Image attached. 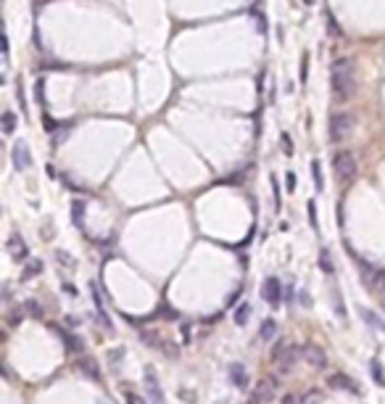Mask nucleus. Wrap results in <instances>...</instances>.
I'll use <instances>...</instances> for the list:
<instances>
[{"instance_id":"obj_1","label":"nucleus","mask_w":385,"mask_h":404,"mask_svg":"<svg viewBox=\"0 0 385 404\" xmlns=\"http://www.w3.org/2000/svg\"><path fill=\"white\" fill-rule=\"evenodd\" d=\"M332 95H335V101L338 103H345V101H351V95H354V90H356V77H354V61L351 58H335L332 61Z\"/></svg>"},{"instance_id":"obj_2","label":"nucleus","mask_w":385,"mask_h":404,"mask_svg":"<svg viewBox=\"0 0 385 404\" xmlns=\"http://www.w3.org/2000/svg\"><path fill=\"white\" fill-rule=\"evenodd\" d=\"M332 172H335V180L348 185L356 177V156L348 151V148H341V151L332 153Z\"/></svg>"},{"instance_id":"obj_3","label":"nucleus","mask_w":385,"mask_h":404,"mask_svg":"<svg viewBox=\"0 0 385 404\" xmlns=\"http://www.w3.org/2000/svg\"><path fill=\"white\" fill-rule=\"evenodd\" d=\"M354 127H356L354 114H348V111L332 114L330 116V140L332 143H345L351 138V132H354Z\"/></svg>"},{"instance_id":"obj_4","label":"nucleus","mask_w":385,"mask_h":404,"mask_svg":"<svg viewBox=\"0 0 385 404\" xmlns=\"http://www.w3.org/2000/svg\"><path fill=\"white\" fill-rule=\"evenodd\" d=\"M301 346H280L275 354H272V362H275V367H277V373L280 375H288L293 367L298 364V360H301Z\"/></svg>"},{"instance_id":"obj_5","label":"nucleus","mask_w":385,"mask_h":404,"mask_svg":"<svg viewBox=\"0 0 385 404\" xmlns=\"http://www.w3.org/2000/svg\"><path fill=\"white\" fill-rule=\"evenodd\" d=\"M280 386L277 378H262V381H256V386H253V399L251 404H266L275 399V391Z\"/></svg>"},{"instance_id":"obj_6","label":"nucleus","mask_w":385,"mask_h":404,"mask_svg":"<svg viewBox=\"0 0 385 404\" xmlns=\"http://www.w3.org/2000/svg\"><path fill=\"white\" fill-rule=\"evenodd\" d=\"M262 296L269 307H280V301H283V283L275 275H269L262 285Z\"/></svg>"},{"instance_id":"obj_7","label":"nucleus","mask_w":385,"mask_h":404,"mask_svg":"<svg viewBox=\"0 0 385 404\" xmlns=\"http://www.w3.org/2000/svg\"><path fill=\"white\" fill-rule=\"evenodd\" d=\"M11 159H14V167L16 169H29L32 167V153H29V146L24 140L14 143V148H11Z\"/></svg>"},{"instance_id":"obj_8","label":"nucleus","mask_w":385,"mask_h":404,"mask_svg":"<svg viewBox=\"0 0 385 404\" xmlns=\"http://www.w3.org/2000/svg\"><path fill=\"white\" fill-rule=\"evenodd\" d=\"M8 254H11V259H16V262H21V259H27V256H29L27 240H24L21 235H19L16 230L8 235Z\"/></svg>"},{"instance_id":"obj_9","label":"nucleus","mask_w":385,"mask_h":404,"mask_svg":"<svg viewBox=\"0 0 385 404\" xmlns=\"http://www.w3.org/2000/svg\"><path fill=\"white\" fill-rule=\"evenodd\" d=\"M145 388H148V399H151V404H164V391L159 386V378H156L153 367L145 370Z\"/></svg>"},{"instance_id":"obj_10","label":"nucleus","mask_w":385,"mask_h":404,"mask_svg":"<svg viewBox=\"0 0 385 404\" xmlns=\"http://www.w3.org/2000/svg\"><path fill=\"white\" fill-rule=\"evenodd\" d=\"M364 277H367V285L375 293H385V270L383 267H367Z\"/></svg>"},{"instance_id":"obj_11","label":"nucleus","mask_w":385,"mask_h":404,"mask_svg":"<svg viewBox=\"0 0 385 404\" xmlns=\"http://www.w3.org/2000/svg\"><path fill=\"white\" fill-rule=\"evenodd\" d=\"M327 383L332 388H338V391H348V394H359V386L354 381H351V375H345V373H335V375H327Z\"/></svg>"},{"instance_id":"obj_12","label":"nucleus","mask_w":385,"mask_h":404,"mask_svg":"<svg viewBox=\"0 0 385 404\" xmlns=\"http://www.w3.org/2000/svg\"><path fill=\"white\" fill-rule=\"evenodd\" d=\"M80 370L90 381H101V367H98V362L90 354H80Z\"/></svg>"},{"instance_id":"obj_13","label":"nucleus","mask_w":385,"mask_h":404,"mask_svg":"<svg viewBox=\"0 0 385 404\" xmlns=\"http://www.w3.org/2000/svg\"><path fill=\"white\" fill-rule=\"evenodd\" d=\"M50 330H53V333H56L58 338H61V341H63V346H66V349L71 351V354H82V346H80V341H77V338L71 336L69 330H61V328H58V325H50Z\"/></svg>"},{"instance_id":"obj_14","label":"nucleus","mask_w":385,"mask_h":404,"mask_svg":"<svg viewBox=\"0 0 385 404\" xmlns=\"http://www.w3.org/2000/svg\"><path fill=\"white\" fill-rule=\"evenodd\" d=\"M306 354H304V360L311 364V367H317V370H322L324 364H327V357H324V351L319 349V346H306L304 349Z\"/></svg>"},{"instance_id":"obj_15","label":"nucleus","mask_w":385,"mask_h":404,"mask_svg":"<svg viewBox=\"0 0 385 404\" xmlns=\"http://www.w3.org/2000/svg\"><path fill=\"white\" fill-rule=\"evenodd\" d=\"M230 383H235L238 388H245V386H248L245 364H240V362H232V364H230Z\"/></svg>"},{"instance_id":"obj_16","label":"nucleus","mask_w":385,"mask_h":404,"mask_svg":"<svg viewBox=\"0 0 385 404\" xmlns=\"http://www.w3.org/2000/svg\"><path fill=\"white\" fill-rule=\"evenodd\" d=\"M369 370H372V381H375L380 388H385V367H383V362L377 360V357L369 360Z\"/></svg>"},{"instance_id":"obj_17","label":"nucleus","mask_w":385,"mask_h":404,"mask_svg":"<svg viewBox=\"0 0 385 404\" xmlns=\"http://www.w3.org/2000/svg\"><path fill=\"white\" fill-rule=\"evenodd\" d=\"M275 336H277V322L275 320H264L262 328H259V338H262V341H272Z\"/></svg>"},{"instance_id":"obj_18","label":"nucleus","mask_w":385,"mask_h":404,"mask_svg":"<svg viewBox=\"0 0 385 404\" xmlns=\"http://www.w3.org/2000/svg\"><path fill=\"white\" fill-rule=\"evenodd\" d=\"M311 177H314L317 191H324V174H322V164H319V159L311 161Z\"/></svg>"},{"instance_id":"obj_19","label":"nucleus","mask_w":385,"mask_h":404,"mask_svg":"<svg viewBox=\"0 0 385 404\" xmlns=\"http://www.w3.org/2000/svg\"><path fill=\"white\" fill-rule=\"evenodd\" d=\"M362 317H364V320H367L375 330H383V333H385V320H383V317H377L375 312H369V309H362Z\"/></svg>"},{"instance_id":"obj_20","label":"nucleus","mask_w":385,"mask_h":404,"mask_svg":"<svg viewBox=\"0 0 385 404\" xmlns=\"http://www.w3.org/2000/svg\"><path fill=\"white\" fill-rule=\"evenodd\" d=\"M322 402H324L322 391H319V388H309V391L301 396V402H298V404H322Z\"/></svg>"},{"instance_id":"obj_21","label":"nucleus","mask_w":385,"mask_h":404,"mask_svg":"<svg viewBox=\"0 0 385 404\" xmlns=\"http://www.w3.org/2000/svg\"><path fill=\"white\" fill-rule=\"evenodd\" d=\"M42 272V262L40 259H32V262L27 264V270L21 272V280H29V277H37Z\"/></svg>"},{"instance_id":"obj_22","label":"nucleus","mask_w":385,"mask_h":404,"mask_svg":"<svg viewBox=\"0 0 385 404\" xmlns=\"http://www.w3.org/2000/svg\"><path fill=\"white\" fill-rule=\"evenodd\" d=\"M140 338H142V343H148V346H153V349H161V346H164V341H161V338L156 336L153 330H145V333H140Z\"/></svg>"},{"instance_id":"obj_23","label":"nucleus","mask_w":385,"mask_h":404,"mask_svg":"<svg viewBox=\"0 0 385 404\" xmlns=\"http://www.w3.org/2000/svg\"><path fill=\"white\" fill-rule=\"evenodd\" d=\"M248 317H251V307H248V304H240V307L235 309V325H245Z\"/></svg>"},{"instance_id":"obj_24","label":"nucleus","mask_w":385,"mask_h":404,"mask_svg":"<svg viewBox=\"0 0 385 404\" xmlns=\"http://www.w3.org/2000/svg\"><path fill=\"white\" fill-rule=\"evenodd\" d=\"M71 217H74V225L82 227V222H84V204L82 201H74V204H71Z\"/></svg>"},{"instance_id":"obj_25","label":"nucleus","mask_w":385,"mask_h":404,"mask_svg":"<svg viewBox=\"0 0 385 404\" xmlns=\"http://www.w3.org/2000/svg\"><path fill=\"white\" fill-rule=\"evenodd\" d=\"M14 129H16V114H14V111H5V114H3V132L11 135Z\"/></svg>"},{"instance_id":"obj_26","label":"nucleus","mask_w":385,"mask_h":404,"mask_svg":"<svg viewBox=\"0 0 385 404\" xmlns=\"http://www.w3.org/2000/svg\"><path fill=\"white\" fill-rule=\"evenodd\" d=\"M35 101L40 103V106H45V77H40V80L35 82Z\"/></svg>"},{"instance_id":"obj_27","label":"nucleus","mask_w":385,"mask_h":404,"mask_svg":"<svg viewBox=\"0 0 385 404\" xmlns=\"http://www.w3.org/2000/svg\"><path fill=\"white\" fill-rule=\"evenodd\" d=\"M319 264H322V272H324V275H330V272H332V262H330V251H327V249L319 251Z\"/></svg>"},{"instance_id":"obj_28","label":"nucleus","mask_w":385,"mask_h":404,"mask_svg":"<svg viewBox=\"0 0 385 404\" xmlns=\"http://www.w3.org/2000/svg\"><path fill=\"white\" fill-rule=\"evenodd\" d=\"M24 309L29 312L32 317H42V307L35 301V298H29V301H24Z\"/></svg>"},{"instance_id":"obj_29","label":"nucleus","mask_w":385,"mask_h":404,"mask_svg":"<svg viewBox=\"0 0 385 404\" xmlns=\"http://www.w3.org/2000/svg\"><path fill=\"white\" fill-rule=\"evenodd\" d=\"M124 404H145V399L135 391H124Z\"/></svg>"},{"instance_id":"obj_30","label":"nucleus","mask_w":385,"mask_h":404,"mask_svg":"<svg viewBox=\"0 0 385 404\" xmlns=\"http://www.w3.org/2000/svg\"><path fill=\"white\" fill-rule=\"evenodd\" d=\"M306 209H309V225L317 230V204H314V201H309V204H306Z\"/></svg>"},{"instance_id":"obj_31","label":"nucleus","mask_w":385,"mask_h":404,"mask_svg":"<svg viewBox=\"0 0 385 404\" xmlns=\"http://www.w3.org/2000/svg\"><path fill=\"white\" fill-rule=\"evenodd\" d=\"M306 77H309V53H304L301 61V85H306Z\"/></svg>"},{"instance_id":"obj_32","label":"nucleus","mask_w":385,"mask_h":404,"mask_svg":"<svg viewBox=\"0 0 385 404\" xmlns=\"http://www.w3.org/2000/svg\"><path fill=\"white\" fill-rule=\"evenodd\" d=\"M285 182H288V185H285V188H288V191L293 193V191H296V185H298V180H296V174H293V172H288V174H285Z\"/></svg>"},{"instance_id":"obj_33","label":"nucleus","mask_w":385,"mask_h":404,"mask_svg":"<svg viewBox=\"0 0 385 404\" xmlns=\"http://www.w3.org/2000/svg\"><path fill=\"white\" fill-rule=\"evenodd\" d=\"M21 320H24V312L21 309H14V315H8V322L11 325H19Z\"/></svg>"},{"instance_id":"obj_34","label":"nucleus","mask_w":385,"mask_h":404,"mask_svg":"<svg viewBox=\"0 0 385 404\" xmlns=\"http://www.w3.org/2000/svg\"><path fill=\"white\" fill-rule=\"evenodd\" d=\"M272 193H275V209H280V185L275 177H272Z\"/></svg>"},{"instance_id":"obj_35","label":"nucleus","mask_w":385,"mask_h":404,"mask_svg":"<svg viewBox=\"0 0 385 404\" xmlns=\"http://www.w3.org/2000/svg\"><path fill=\"white\" fill-rule=\"evenodd\" d=\"M335 307H338V315L345 317V309H343V298H341V293H335Z\"/></svg>"},{"instance_id":"obj_36","label":"nucleus","mask_w":385,"mask_h":404,"mask_svg":"<svg viewBox=\"0 0 385 404\" xmlns=\"http://www.w3.org/2000/svg\"><path fill=\"white\" fill-rule=\"evenodd\" d=\"M296 402H301V396H296V394H285V399L280 402V404H296Z\"/></svg>"},{"instance_id":"obj_37","label":"nucleus","mask_w":385,"mask_h":404,"mask_svg":"<svg viewBox=\"0 0 385 404\" xmlns=\"http://www.w3.org/2000/svg\"><path fill=\"white\" fill-rule=\"evenodd\" d=\"M283 143H285V153H293V146H290V135L283 132Z\"/></svg>"},{"instance_id":"obj_38","label":"nucleus","mask_w":385,"mask_h":404,"mask_svg":"<svg viewBox=\"0 0 385 404\" xmlns=\"http://www.w3.org/2000/svg\"><path fill=\"white\" fill-rule=\"evenodd\" d=\"M63 291H66L69 296H77V288H74V285H71V283H66V285H63Z\"/></svg>"},{"instance_id":"obj_39","label":"nucleus","mask_w":385,"mask_h":404,"mask_svg":"<svg viewBox=\"0 0 385 404\" xmlns=\"http://www.w3.org/2000/svg\"><path fill=\"white\" fill-rule=\"evenodd\" d=\"M238 298H240V288H238V291H232V296H230V304H235V301H238Z\"/></svg>"},{"instance_id":"obj_40","label":"nucleus","mask_w":385,"mask_h":404,"mask_svg":"<svg viewBox=\"0 0 385 404\" xmlns=\"http://www.w3.org/2000/svg\"><path fill=\"white\" fill-rule=\"evenodd\" d=\"M304 3H306V5H311V3H314V0H304Z\"/></svg>"}]
</instances>
